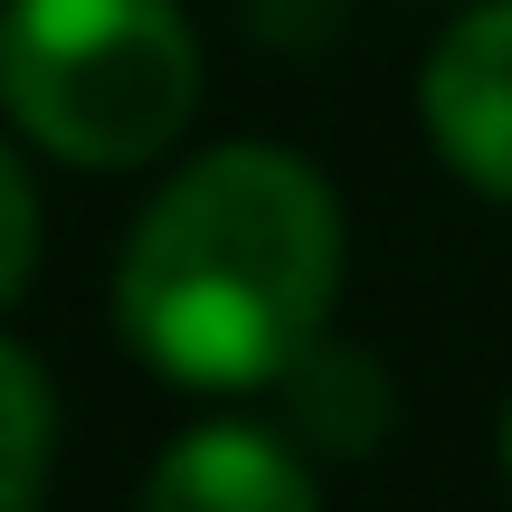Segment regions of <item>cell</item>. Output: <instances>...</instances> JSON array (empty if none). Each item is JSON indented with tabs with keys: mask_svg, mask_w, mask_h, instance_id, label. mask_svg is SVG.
Masks as SVG:
<instances>
[{
	"mask_svg": "<svg viewBox=\"0 0 512 512\" xmlns=\"http://www.w3.org/2000/svg\"><path fill=\"white\" fill-rule=\"evenodd\" d=\"M342 294V200L285 143L181 162L114 256V332L171 389H275Z\"/></svg>",
	"mask_w": 512,
	"mask_h": 512,
	"instance_id": "obj_1",
	"label": "cell"
},
{
	"mask_svg": "<svg viewBox=\"0 0 512 512\" xmlns=\"http://www.w3.org/2000/svg\"><path fill=\"white\" fill-rule=\"evenodd\" d=\"M0 105L67 171H143L200 114V38L181 0H10Z\"/></svg>",
	"mask_w": 512,
	"mask_h": 512,
	"instance_id": "obj_2",
	"label": "cell"
},
{
	"mask_svg": "<svg viewBox=\"0 0 512 512\" xmlns=\"http://www.w3.org/2000/svg\"><path fill=\"white\" fill-rule=\"evenodd\" d=\"M418 124L437 162L465 190L512 209V0H475L456 29L427 48L418 76Z\"/></svg>",
	"mask_w": 512,
	"mask_h": 512,
	"instance_id": "obj_3",
	"label": "cell"
},
{
	"mask_svg": "<svg viewBox=\"0 0 512 512\" xmlns=\"http://www.w3.org/2000/svg\"><path fill=\"white\" fill-rule=\"evenodd\" d=\"M133 512H323V494H313V465L294 456V437L209 418L143 475Z\"/></svg>",
	"mask_w": 512,
	"mask_h": 512,
	"instance_id": "obj_4",
	"label": "cell"
},
{
	"mask_svg": "<svg viewBox=\"0 0 512 512\" xmlns=\"http://www.w3.org/2000/svg\"><path fill=\"white\" fill-rule=\"evenodd\" d=\"M275 389H285V427L313 446V456H342V465L380 456L389 418H399V389H389V370L370 361L361 342H332V332H323V342H313Z\"/></svg>",
	"mask_w": 512,
	"mask_h": 512,
	"instance_id": "obj_5",
	"label": "cell"
},
{
	"mask_svg": "<svg viewBox=\"0 0 512 512\" xmlns=\"http://www.w3.org/2000/svg\"><path fill=\"white\" fill-rule=\"evenodd\" d=\"M0 408H10L0 512H38L48 503V465H57V389H48V361L29 342H0Z\"/></svg>",
	"mask_w": 512,
	"mask_h": 512,
	"instance_id": "obj_6",
	"label": "cell"
},
{
	"mask_svg": "<svg viewBox=\"0 0 512 512\" xmlns=\"http://www.w3.org/2000/svg\"><path fill=\"white\" fill-rule=\"evenodd\" d=\"M0 294H29V275H38V181H29V152H10L0 162Z\"/></svg>",
	"mask_w": 512,
	"mask_h": 512,
	"instance_id": "obj_7",
	"label": "cell"
},
{
	"mask_svg": "<svg viewBox=\"0 0 512 512\" xmlns=\"http://www.w3.org/2000/svg\"><path fill=\"white\" fill-rule=\"evenodd\" d=\"M247 29L266 48H323L342 29V0H247Z\"/></svg>",
	"mask_w": 512,
	"mask_h": 512,
	"instance_id": "obj_8",
	"label": "cell"
},
{
	"mask_svg": "<svg viewBox=\"0 0 512 512\" xmlns=\"http://www.w3.org/2000/svg\"><path fill=\"white\" fill-rule=\"evenodd\" d=\"M503 475H512V408H503Z\"/></svg>",
	"mask_w": 512,
	"mask_h": 512,
	"instance_id": "obj_9",
	"label": "cell"
}]
</instances>
